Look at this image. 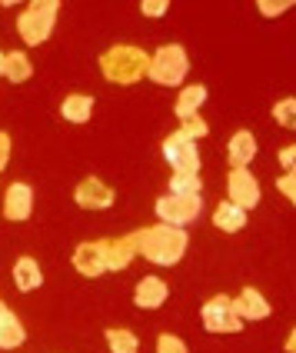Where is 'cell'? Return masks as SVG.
Returning <instances> with one entry per match:
<instances>
[{"instance_id":"6da1fadb","label":"cell","mask_w":296,"mask_h":353,"mask_svg":"<svg viewBox=\"0 0 296 353\" xmlns=\"http://www.w3.org/2000/svg\"><path fill=\"white\" fill-rule=\"evenodd\" d=\"M130 240H134V247H137V256H147V260L157 263V267H173V263H180L183 254H187V247H190L187 230L167 227V223H154V227H147V230H137V234H130Z\"/></svg>"},{"instance_id":"7a4b0ae2","label":"cell","mask_w":296,"mask_h":353,"mask_svg":"<svg viewBox=\"0 0 296 353\" xmlns=\"http://www.w3.org/2000/svg\"><path fill=\"white\" fill-rule=\"evenodd\" d=\"M147 63H150L147 50H140L134 43H117V47H110L100 57V74L110 80V83L130 87V83L147 77Z\"/></svg>"},{"instance_id":"3957f363","label":"cell","mask_w":296,"mask_h":353,"mask_svg":"<svg viewBox=\"0 0 296 353\" xmlns=\"http://www.w3.org/2000/svg\"><path fill=\"white\" fill-rule=\"evenodd\" d=\"M57 0H34L20 10L17 17V34L27 47H40L43 40H50L54 34V23H57Z\"/></svg>"},{"instance_id":"277c9868","label":"cell","mask_w":296,"mask_h":353,"mask_svg":"<svg viewBox=\"0 0 296 353\" xmlns=\"http://www.w3.org/2000/svg\"><path fill=\"white\" fill-rule=\"evenodd\" d=\"M187 74H190V57H187V50L180 43L160 47L157 54L150 57V63H147V77L160 83V87H180L187 80Z\"/></svg>"},{"instance_id":"5b68a950","label":"cell","mask_w":296,"mask_h":353,"mask_svg":"<svg viewBox=\"0 0 296 353\" xmlns=\"http://www.w3.org/2000/svg\"><path fill=\"white\" fill-rule=\"evenodd\" d=\"M157 216L160 223H167V227H187V223H193V220H200V214H203V196L193 194V196H177V194H167L157 200Z\"/></svg>"},{"instance_id":"8992f818","label":"cell","mask_w":296,"mask_h":353,"mask_svg":"<svg viewBox=\"0 0 296 353\" xmlns=\"http://www.w3.org/2000/svg\"><path fill=\"white\" fill-rule=\"evenodd\" d=\"M200 320H203V327H207L210 334H240V330H243V320L233 314V300L223 294L210 296V300L203 303Z\"/></svg>"},{"instance_id":"52a82bcc","label":"cell","mask_w":296,"mask_h":353,"mask_svg":"<svg viewBox=\"0 0 296 353\" xmlns=\"http://www.w3.org/2000/svg\"><path fill=\"white\" fill-rule=\"evenodd\" d=\"M163 160L173 167V174H200V150L197 140H190L187 134H170L163 140Z\"/></svg>"},{"instance_id":"ba28073f","label":"cell","mask_w":296,"mask_h":353,"mask_svg":"<svg viewBox=\"0 0 296 353\" xmlns=\"http://www.w3.org/2000/svg\"><path fill=\"white\" fill-rule=\"evenodd\" d=\"M114 187L110 183H103L100 176H87V180H80L77 190H74V203H77L80 210H110L114 207Z\"/></svg>"},{"instance_id":"9c48e42d","label":"cell","mask_w":296,"mask_h":353,"mask_svg":"<svg viewBox=\"0 0 296 353\" xmlns=\"http://www.w3.org/2000/svg\"><path fill=\"white\" fill-rule=\"evenodd\" d=\"M226 196H230V203H237L240 210H253L260 203V190L257 176L250 174V170H230L226 174Z\"/></svg>"},{"instance_id":"30bf717a","label":"cell","mask_w":296,"mask_h":353,"mask_svg":"<svg viewBox=\"0 0 296 353\" xmlns=\"http://www.w3.org/2000/svg\"><path fill=\"white\" fill-rule=\"evenodd\" d=\"M97 247H100V256H103L107 274L127 270V267L134 263V256H137V247H134L130 236H103V240H97Z\"/></svg>"},{"instance_id":"8fae6325","label":"cell","mask_w":296,"mask_h":353,"mask_svg":"<svg viewBox=\"0 0 296 353\" xmlns=\"http://www.w3.org/2000/svg\"><path fill=\"white\" fill-rule=\"evenodd\" d=\"M34 214V187L30 183H10L7 194H3V216L14 220V223H23Z\"/></svg>"},{"instance_id":"7c38bea8","label":"cell","mask_w":296,"mask_h":353,"mask_svg":"<svg viewBox=\"0 0 296 353\" xmlns=\"http://www.w3.org/2000/svg\"><path fill=\"white\" fill-rule=\"evenodd\" d=\"M233 314L246 323V320H266V316L273 314V307H270V300L260 294V290H253V287H243V290H240V296L233 300Z\"/></svg>"},{"instance_id":"4fadbf2b","label":"cell","mask_w":296,"mask_h":353,"mask_svg":"<svg viewBox=\"0 0 296 353\" xmlns=\"http://www.w3.org/2000/svg\"><path fill=\"white\" fill-rule=\"evenodd\" d=\"M167 296H170V287L160 276H143L137 287H134V303H137L140 310H160L167 303Z\"/></svg>"},{"instance_id":"5bb4252c","label":"cell","mask_w":296,"mask_h":353,"mask_svg":"<svg viewBox=\"0 0 296 353\" xmlns=\"http://www.w3.org/2000/svg\"><path fill=\"white\" fill-rule=\"evenodd\" d=\"M74 270H77L80 276H87V280H97V276L107 274L97 240H83L77 250H74Z\"/></svg>"},{"instance_id":"9a60e30c","label":"cell","mask_w":296,"mask_h":353,"mask_svg":"<svg viewBox=\"0 0 296 353\" xmlns=\"http://www.w3.org/2000/svg\"><path fill=\"white\" fill-rule=\"evenodd\" d=\"M226 157H230L233 170H246V163H253V157H257V137H253V130H237L230 137V143H226Z\"/></svg>"},{"instance_id":"2e32d148","label":"cell","mask_w":296,"mask_h":353,"mask_svg":"<svg viewBox=\"0 0 296 353\" xmlns=\"http://www.w3.org/2000/svg\"><path fill=\"white\" fill-rule=\"evenodd\" d=\"M40 283H43V274H40V263L34 256H20L14 263V287L20 294H34Z\"/></svg>"},{"instance_id":"e0dca14e","label":"cell","mask_w":296,"mask_h":353,"mask_svg":"<svg viewBox=\"0 0 296 353\" xmlns=\"http://www.w3.org/2000/svg\"><path fill=\"white\" fill-rule=\"evenodd\" d=\"M213 227L223 230V234H240V230L246 227V210H240L237 203L223 200L217 210H213Z\"/></svg>"},{"instance_id":"ac0fdd59","label":"cell","mask_w":296,"mask_h":353,"mask_svg":"<svg viewBox=\"0 0 296 353\" xmlns=\"http://www.w3.org/2000/svg\"><path fill=\"white\" fill-rule=\"evenodd\" d=\"M203 103H207V87H203V83H190V87H183V90H180L173 114H177L180 120L183 117H197Z\"/></svg>"},{"instance_id":"d6986e66","label":"cell","mask_w":296,"mask_h":353,"mask_svg":"<svg viewBox=\"0 0 296 353\" xmlns=\"http://www.w3.org/2000/svg\"><path fill=\"white\" fill-rule=\"evenodd\" d=\"M60 117L67 120V123H87V120L94 117V97L70 94V97L60 103Z\"/></svg>"},{"instance_id":"ffe728a7","label":"cell","mask_w":296,"mask_h":353,"mask_svg":"<svg viewBox=\"0 0 296 353\" xmlns=\"http://www.w3.org/2000/svg\"><path fill=\"white\" fill-rule=\"evenodd\" d=\"M3 77L10 80V83H27V80L34 77V63H30V57H27L23 50L3 54Z\"/></svg>"},{"instance_id":"44dd1931","label":"cell","mask_w":296,"mask_h":353,"mask_svg":"<svg viewBox=\"0 0 296 353\" xmlns=\"http://www.w3.org/2000/svg\"><path fill=\"white\" fill-rule=\"evenodd\" d=\"M23 340H27V330H23L20 316L7 310L0 316V350H17V347H23Z\"/></svg>"},{"instance_id":"7402d4cb","label":"cell","mask_w":296,"mask_h":353,"mask_svg":"<svg viewBox=\"0 0 296 353\" xmlns=\"http://www.w3.org/2000/svg\"><path fill=\"white\" fill-rule=\"evenodd\" d=\"M107 347H110V353H140V340L127 327H110L107 330Z\"/></svg>"},{"instance_id":"603a6c76","label":"cell","mask_w":296,"mask_h":353,"mask_svg":"<svg viewBox=\"0 0 296 353\" xmlns=\"http://www.w3.org/2000/svg\"><path fill=\"white\" fill-rule=\"evenodd\" d=\"M203 190V183H200V174H173L170 176V194L177 196H193Z\"/></svg>"},{"instance_id":"cb8c5ba5","label":"cell","mask_w":296,"mask_h":353,"mask_svg":"<svg viewBox=\"0 0 296 353\" xmlns=\"http://www.w3.org/2000/svg\"><path fill=\"white\" fill-rule=\"evenodd\" d=\"M273 120H277L279 127H286V130H293V127H296V100H293V97L279 100L277 107H273Z\"/></svg>"},{"instance_id":"d4e9b609","label":"cell","mask_w":296,"mask_h":353,"mask_svg":"<svg viewBox=\"0 0 296 353\" xmlns=\"http://www.w3.org/2000/svg\"><path fill=\"white\" fill-rule=\"evenodd\" d=\"M180 134H187L190 140H203L207 134H210V123L200 117V114L197 117H183L180 120Z\"/></svg>"},{"instance_id":"484cf974","label":"cell","mask_w":296,"mask_h":353,"mask_svg":"<svg viewBox=\"0 0 296 353\" xmlns=\"http://www.w3.org/2000/svg\"><path fill=\"white\" fill-rule=\"evenodd\" d=\"M157 353H190V347H187V340H180V336H173V334H160Z\"/></svg>"},{"instance_id":"4316f807","label":"cell","mask_w":296,"mask_h":353,"mask_svg":"<svg viewBox=\"0 0 296 353\" xmlns=\"http://www.w3.org/2000/svg\"><path fill=\"white\" fill-rule=\"evenodd\" d=\"M257 7H260V14H263V17H279V14H286L293 3H290V0H279V3H273V0H260Z\"/></svg>"},{"instance_id":"83f0119b","label":"cell","mask_w":296,"mask_h":353,"mask_svg":"<svg viewBox=\"0 0 296 353\" xmlns=\"http://www.w3.org/2000/svg\"><path fill=\"white\" fill-rule=\"evenodd\" d=\"M167 10H170L167 0H143V3H140V14H143V17H154V20L163 17Z\"/></svg>"},{"instance_id":"f1b7e54d","label":"cell","mask_w":296,"mask_h":353,"mask_svg":"<svg viewBox=\"0 0 296 353\" xmlns=\"http://www.w3.org/2000/svg\"><path fill=\"white\" fill-rule=\"evenodd\" d=\"M277 190L286 196L290 203H296V174H283V176H279V180H277Z\"/></svg>"},{"instance_id":"f546056e","label":"cell","mask_w":296,"mask_h":353,"mask_svg":"<svg viewBox=\"0 0 296 353\" xmlns=\"http://www.w3.org/2000/svg\"><path fill=\"white\" fill-rule=\"evenodd\" d=\"M279 163H283V170H286V174H296V147L293 143L279 150Z\"/></svg>"},{"instance_id":"4dcf8cb0","label":"cell","mask_w":296,"mask_h":353,"mask_svg":"<svg viewBox=\"0 0 296 353\" xmlns=\"http://www.w3.org/2000/svg\"><path fill=\"white\" fill-rule=\"evenodd\" d=\"M10 147H14V143H10V137H7V134L0 130V170H3V167L10 163Z\"/></svg>"},{"instance_id":"1f68e13d","label":"cell","mask_w":296,"mask_h":353,"mask_svg":"<svg viewBox=\"0 0 296 353\" xmlns=\"http://www.w3.org/2000/svg\"><path fill=\"white\" fill-rule=\"evenodd\" d=\"M293 350H296V336L290 334V336H286V353H293Z\"/></svg>"},{"instance_id":"d6a6232c","label":"cell","mask_w":296,"mask_h":353,"mask_svg":"<svg viewBox=\"0 0 296 353\" xmlns=\"http://www.w3.org/2000/svg\"><path fill=\"white\" fill-rule=\"evenodd\" d=\"M7 314V303H3V296H0V316Z\"/></svg>"},{"instance_id":"836d02e7","label":"cell","mask_w":296,"mask_h":353,"mask_svg":"<svg viewBox=\"0 0 296 353\" xmlns=\"http://www.w3.org/2000/svg\"><path fill=\"white\" fill-rule=\"evenodd\" d=\"M0 77H3V54H0Z\"/></svg>"}]
</instances>
